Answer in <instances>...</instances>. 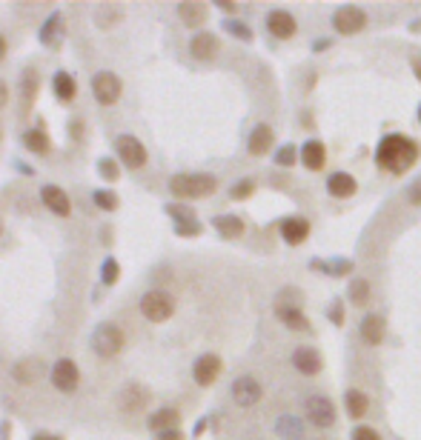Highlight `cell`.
Wrapping results in <instances>:
<instances>
[{
  "label": "cell",
  "mask_w": 421,
  "mask_h": 440,
  "mask_svg": "<svg viewBox=\"0 0 421 440\" xmlns=\"http://www.w3.org/2000/svg\"><path fill=\"white\" fill-rule=\"evenodd\" d=\"M418 158H421L418 140L410 137V134H404V132H387V134L378 140L376 155H373L376 166H378L381 172L393 175V178L407 175V172L418 163Z\"/></svg>",
  "instance_id": "1"
},
{
  "label": "cell",
  "mask_w": 421,
  "mask_h": 440,
  "mask_svg": "<svg viewBox=\"0 0 421 440\" xmlns=\"http://www.w3.org/2000/svg\"><path fill=\"white\" fill-rule=\"evenodd\" d=\"M169 192L178 200H201L218 192V178L206 172H181L169 178Z\"/></svg>",
  "instance_id": "2"
},
{
  "label": "cell",
  "mask_w": 421,
  "mask_h": 440,
  "mask_svg": "<svg viewBox=\"0 0 421 440\" xmlns=\"http://www.w3.org/2000/svg\"><path fill=\"white\" fill-rule=\"evenodd\" d=\"M301 412H304V420H307L313 429H318V432H327V429H332V426L338 423V406H335V400H332L330 395H324V392L307 395L304 403H301Z\"/></svg>",
  "instance_id": "3"
},
{
  "label": "cell",
  "mask_w": 421,
  "mask_h": 440,
  "mask_svg": "<svg viewBox=\"0 0 421 440\" xmlns=\"http://www.w3.org/2000/svg\"><path fill=\"white\" fill-rule=\"evenodd\" d=\"M330 23H332V32L335 35L353 37V35H359V32H364L370 26V15H367V9L356 6V4H344V6H338L332 12Z\"/></svg>",
  "instance_id": "4"
},
{
  "label": "cell",
  "mask_w": 421,
  "mask_h": 440,
  "mask_svg": "<svg viewBox=\"0 0 421 440\" xmlns=\"http://www.w3.org/2000/svg\"><path fill=\"white\" fill-rule=\"evenodd\" d=\"M140 315L150 323H167L175 315V298L164 289H150L144 298H140Z\"/></svg>",
  "instance_id": "5"
},
{
  "label": "cell",
  "mask_w": 421,
  "mask_h": 440,
  "mask_svg": "<svg viewBox=\"0 0 421 440\" xmlns=\"http://www.w3.org/2000/svg\"><path fill=\"white\" fill-rule=\"evenodd\" d=\"M126 346V335L118 323H101L92 332V349L98 357H115Z\"/></svg>",
  "instance_id": "6"
},
{
  "label": "cell",
  "mask_w": 421,
  "mask_h": 440,
  "mask_svg": "<svg viewBox=\"0 0 421 440\" xmlns=\"http://www.w3.org/2000/svg\"><path fill=\"white\" fill-rule=\"evenodd\" d=\"M230 398L238 409H252L264 400V383L255 378V375H241L232 381L230 386Z\"/></svg>",
  "instance_id": "7"
},
{
  "label": "cell",
  "mask_w": 421,
  "mask_h": 440,
  "mask_svg": "<svg viewBox=\"0 0 421 440\" xmlns=\"http://www.w3.org/2000/svg\"><path fill=\"white\" fill-rule=\"evenodd\" d=\"M115 152H118L120 163H123L126 169H132V172L144 169V166H147V161H150L147 146L140 143L135 134H120V137L115 140Z\"/></svg>",
  "instance_id": "8"
},
{
  "label": "cell",
  "mask_w": 421,
  "mask_h": 440,
  "mask_svg": "<svg viewBox=\"0 0 421 440\" xmlns=\"http://www.w3.org/2000/svg\"><path fill=\"white\" fill-rule=\"evenodd\" d=\"M290 366H293V369H296L301 378H318V375L324 372V354H321L315 346L301 343V346L293 349Z\"/></svg>",
  "instance_id": "9"
},
{
  "label": "cell",
  "mask_w": 421,
  "mask_h": 440,
  "mask_svg": "<svg viewBox=\"0 0 421 440\" xmlns=\"http://www.w3.org/2000/svg\"><path fill=\"white\" fill-rule=\"evenodd\" d=\"M278 235L281 241H284L287 246H304L313 235V224L304 217V214H287V217H281L278 220Z\"/></svg>",
  "instance_id": "10"
},
{
  "label": "cell",
  "mask_w": 421,
  "mask_h": 440,
  "mask_svg": "<svg viewBox=\"0 0 421 440\" xmlns=\"http://www.w3.org/2000/svg\"><path fill=\"white\" fill-rule=\"evenodd\" d=\"M224 372V360L215 354V352H206L201 354L195 363H192V381L201 386V389H209Z\"/></svg>",
  "instance_id": "11"
},
{
  "label": "cell",
  "mask_w": 421,
  "mask_h": 440,
  "mask_svg": "<svg viewBox=\"0 0 421 440\" xmlns=\"http://www.w3.org/2000/svg\"><path fill=\"white\" fill-rule=\"evenodd\" d=\"M264 26H266L269 37H275V40H293L298 35V21L287 9H269L264 18Z\"/></svg>",
  "instance_id": "12"
},
{
  "label": "cell",
  "mask_w": 421,
  "mask_h": 440,
  "mask_svg": "<svg viewBox=\"0 0 421 440\" xmlns=\"http://www.w3.org/2000/svg\"><path fill=\"white\" fill-rule=\"evenodd\" d=\"M120 92H123V83H120V78L115 75V71H98V75L92 78V95H95V100L101 106L118 103Z\"/></svg>",
  "instance_id": "13"
},
{
  "label": "cell",
  "mask_w": 421,
  "mask_h": 440,
  "mask_svg": "<svg viewBox=\"0 0 421 440\" xmlns=\"http://www.w3.org/2000/svg\"><path fill=\"white\" fill-rule=\"evenodd\" d=\"M49 378H52V386L57 389V392H75L78 389V383H81V372H78V366H75V360H69V357H63V360H57L55 366H52V372H49Z\"/></svg>",
  "instance_id": "14"
},
{
  "label": "cell",
  "mask_w": 421,
  "mask_h": 440,
  "mask_svg": "<svg viewBox=\"0 0 421 440\" xmlns=\"http://www.w3.org/2000/svg\"><path fill=\"white\" fill-rule=\"evenodd\" d=\"M298 163L307 172H321L327 166V143L321 137H310L298 146Z\"/></svg>",
  "instance_id": "15"
},
{
  "label": "cell",
  "mask_w": 421,
  "mask_h": 440,
  "mask_svg": "<svg viewBox=\"0 0 421 440\" xmlns=\"http://www.w3.org/2000/svg\"><path fill=\"white\" fill-rule=\"evenodd\" d=\"M359 337L364 346H381L387 340V318L378 312H367L359 320Z\"/></svg>",
  "instance_id": "16"
},
{
  "label": "cell",
  "mask_w": 421,
  "mask_h": 440,
  "mask_svg": "<svg viewBox=\"0 0 421 440\" xmlns=\"http://www.w3.org/2000/svg\"><path fill=\"white\" fill-rule=\"evenodd\" d=\"M324 192L332 200H349V197H356V192H359V180H356V175H349V172H330L327 180H324Z\"/></svg>",
  "instance_id": "17"
},
{
  "label": "cell",
  "mask_w": 421,
  "mask_h": 440,
  "mask_svg": "<svg viewBox=\"0 0 421 440\" xmlns=\"http://www.w3.org/2000/svg\"><path fill=\"white\" fill-rule=\"evenodd\" d=\"M167 214L175 220V235H181V238H198V235L203 232V226L198 224L195 212H192V209H186V206L169 203V206H167Z\"/></svg>",
  "instance_id": "18"
},
{
  "label": "cell",
  "mask_w": 421,
  "mask_h": 440,
  "mask_svg": "<svg viewBox=\"0 0 421 440\" xmlns=\"http://www.w3.org/2000/svg\"><path fill=\"white\" fill-rule=\"evenodd\" d=\"M189 54L201 63H209V60H215L221 54V37L213 35V32H198L192 35L189 40Z\"/></svg>",
  "instance_id": "19"
},
{
  "label": "cell",
  "mask_w": 421,
  "mask_h": 440,
  "mask_svg": "<svg viewBox=\"0 0 421 440\" xmlns=\"http://www.w3.org/2000/svg\"><path fill=\"white\" fill-rule=\"evenodd\" d=\"M272 146H275V129L269 123H255L247 137V152L252 158H264L272 152Z\"/></svg>",
  "instance_id": "20"
},
{
  "label": "cell",
  "mask_w": 421,
  "mask_h": 440,
  "mask_svg": "<svg viewBox=\"0 0 421 440\" xmlns=\"http://www.w3.org/2000/svg\"><path fill=\"white\" fill-rule=\"evenodd\" d=\"M341 403H344V415L349 417V420H364L367 415H370V395L364 392V389H359V386H349V389H344V398H341Z\"/></svg>",
  "instance_id": "21"
},
{
  "label": "cell",
  "mask_w": 421,
  "mask_h": 440,
  "mask_svg": "<svg viewBox=\"0 0 421 440\" xmlns=\"http://www.w3.org/2000/svg\"><path fill=\"white\" fill-rule=\"evenodd\" d=\"M275 434L281 440H304L307 437V420H304V415L284 412L281 417H275Z\"/></svg>",
  "instance_id": "22"
},
{
  "label": "cell",
  "mask_w": 421,
  "mask_h": 440,
  "mask_svg": "<svg viewBox=\"0 0 421 440\" xmlns=\"http://www.w3.org/2000/svg\"><path fill=\"white\" fill-rule=\"evenodd\" d=\"M275 318H278L281 326H287L290 332H307L310 329V320H307L304 309L296 306V303H287V301L275 303Z\"/></svg>",
  "instance_id": "23"
},
{
  "label": "cell",
  "mask_w": 421,
  "mask_h": 440,
  "mask_svg": "<svg viewBox=\"0 0 421 440\" xmlns=\"http://www.w3.org/2000/svg\"><path fill=\"white\" fill-rule=\"evenodd\" d=\"M213 229H215L224 241H238V238H244L247 224H244V217L227 212V214H215V217H213Z\"/></svg>",
  "instance_id": "24"
},
{
  "label": "cell",
  "mask_w": 421,
  "mask_h": 440,
  "mask_svg": "<svg viewBox=\"0 0 421 440\" xmlns=\"http://www.w3.org/2000/svg\"><path fill=\"white\" fill-rule=\"evenodd\" d=\"M40 200H43V206L49 209V212H55V214H60V217H69L72 214V200H69V195L60 189V186H43L40 189Z\"/></svg>",
  "instance_id": "25"
},
{
  "label": "cell",
  "mask_w": 421,
  "mask_h": 440,
  "mask_svg": "<svg viewBox=\"0 0 421 440\" xmlns=\"http://www.w3.org/2000/svg\"><path fill=\"white\" fill-rule=\"evenodd\" d=\"M347 301H349V306H367L373 301V283L364 274L349 277V283H347Z\"/></svg>",
  "instance_id": "26"
},
{
  "label": "cell",
  "mask_w": 421,
  "mask_h": 440,
  "mask_svg": "<svg viewBox=\"0 0 421 440\" xmlns=\"http://www.w3.org/2000/svg\"><path fill=\"white\" fill-rule=\"evenodd\" d=\"M178 18H181L184 26L198 29V26L206 23V18H209V6H206V4H198V0H186V4H178Z\"/></svg>",
  "instance_id": "27"
},
{
  "label": "cell",
  "mask_w": 421,
  "mask_h": 440,
  "mask_svg": "<svg viewBox=\"0 0 421 440\" xmlns=\"http://www.w3.org/2000/svg\"><path fill=\"white\" fill-rule=\"evenodd\" d=\"M178 423H181V412L172 409V406H164V409H158V412H152V415L147 417V426H150L155 434L169 432V429H178Z\"/></svg>",
  "instance_id": "28"
},
{
  "label": "cell",
  "mask_w": 421,
  "mask_h": 440,
  "mask_svg": "<svg viewBox=\"0 0 421 440\" xmlns=\"http://www.w3.org/2000/svg\"><path fill=\"white\" fill-rule=\"evenodd\" d=\"M52 92H55V98L60 100V103H72L75 100V95H78V83H75V78L69 75V71H55V78H52Z\"/></svg>",
  "instance_id": "29"
},
{
  "label": "cell",
  "mask_w": 421,
  "mask_h": 440,
  "mask_svg": "<svg viewBox=\"0 0 421 440\" xmlns=\"http://www.w3.org/2000/svg\"><path fill=\"white\" fill-rule=\"evenodd\" d=\"M23 146L32 152V155H38V158H43V155H49L52 152V140H49V134L38 126V129H29L26 134H23Z\"/></svg>",
  "instance_id": "30"
},
{
  "label": "cell",
  "mask_w": 421,
  "mask_h": 440,
  "mask_svg": "<svg viewBox=\"0 0 421 440\" xmlns=\"http://www.w3.org/2000/svg\"><path fill=\"white\" fill-rule=\"evenodd\" d=\"M60 35H63V15L55 12V15H49V21L40 26L38 37H40V43H46V46H55Z\"/></svg>",
  "instance_id": "31"
},
{
  "label": "cell",
  "mask_w": 421,
  "mask_h": 440,
  "mask_svg": "<svg viewBox=\"0 0 421 440\" xmlns=\"http://www.w3.org/2000/svg\"><path fill=\"white\" fill-rule=\"evenodd\" d=\"M272 163L281 166V169H290L298 163V146L296 143H284V146H278L275 155H272Z\"/></svg>",
  "instance_id": "32"
},
{
  "label": "cell",
  "mask_w": 421,
  "mask_h": 440,
  "mask_svg": "<svg viewBox=\"0 0 421 440\" xmlns=\"http://www.w3.org/2000/svg\"><path fill=\"white\" fill-rule=\"evenodd\" d=\"M224 32L232 35L235 40H241V43H252V37H255V32L249 29V23H244V21H238V18L224 21Z\"/></svg>",
  "instance_id": "33"
},
{
  "label": "cell",
  "mask_w": 421,
  "mask_h": 440,
  "mask_svg": "<svg viewBox=\"0 0 421 440\" xmlns=\"http://www.w3.org/2000/svg\"><path fill=\"white\" fill-rule=\"evenodd\" d=\"M147 400H150V395L140 389V386H129L126 392H123V409L126 412H137V409H144L147 406Z\"/></svg>",
  "instance_id": "34"
},
{
  "label": "cell",
  "mask_w": 421,
  "mask_h": 440,
  "mask_svg": "<svg viewBox=\"0 0 421 440\" xmlns=\"http://www.w3.org/2000/svg\"><path fill=\"white\" fill-rule=\"evenodd\" d=\"M120 18H123V9H120V6H98V12H95V23H98L101 29L115 26Z\"/></svg>",
  "instance_id": "35"
},
{
  "label": "cell",
  "mask_w": 421,
  "mask_h": 440,
  "mask_svg": "<svg viewBox=\"0 0 421 440\" xmlns=\"http://www.w3.org/2000/svg\"><path fill=\"white\" fill-rule=\"evenodd\" d=\"M255 189H258V183H255L252 178H244V180H235V183L230 186V197H232V200H249V197L255 195Z\"/></svg>",
  "instance_id": "36"
},
{
  "label": "cell",
  "mask_w": 421,
  "mask_h": 440,
  "mask_svg": "<svg viewBox=\"0 0 421 440\" xmlns=\"http://www.w3.org/2000/svg\"><path fill=\"white\" fill-rule=\"evenodd\" d=\"M92 200H95V203H98V209H103V212L118 209V195H115V192H109V189H98V192L92 195Z\"/></svg>",
  "instance_id": "37"
},
{
  "label": "cell",
  "mask_w": 421,
  "mask_h": 440,
  "mask_svg": "<svg viewBox=\"0 0 421 440\" xmlns=\"http://www.w3.org/2000/svg\"><path fill=\"white\" fill-rule=\"evenodd\" d=\"M349 440H384L381 432L376 426H367V423H359L353 432H349Z\"/></svg>",
  "instance_id": "38"
},
{
  "label": "cell",
  "mask_w": 421,
  "mask_h": 440,
  "mask_svg": "<svg viewBox=\"0 0 421 440\" xmlns=\"http://www.w3.org/2000/svg\"><path fill=\"white\" fill-rule=\"evenodd\" d=\"M118 277H120V266H118V260H115V257H106L103 266H101V280L112 286V283H118Z\"/></svg>",
  "instance_id": "39"
},
{
  "label": "cell",
  "mask_w": 421,
  "mask_h": 440,
  "mask_svg": "<svg viewBox=\"0 0 421 440\" xmlns=\"http://www.w3.org/2000/svg\"><path fill=\"white\" fill-rule=\"evenodd\" d=\"M327 318L332 320V326H344V301L341 298L327 306Z\"/></svg>",
  "instance_id": "40"
},
{
  "label": "cell",
  "mask_w": 421,
  "mask_h": 440,
  "mask_svg": "<svg viewBox=\"0 0 421 440\" xmlns=\"http://www.w3.org/2000/svg\"><path fill=\"white\" fill-rule=\"evenodd\" d=\"M98 175H101L103 180H118V175H120V172H118V163L106 158V161H101V163H98Z\"/></svg>",
  "instance_id": "41"
},
{
  "label": "cell",
  "mask_w": 421,
  "mask_h": 440,
  "mask_svg": "<svg viewBox=\"0 0 421 440\" xmlns=\"http://www.w3.org/2000/svg\"><path fill=\"white\" fill-rule=\"evenodd\" d=\"M407 200H410V206H421V178L407 186Z\"/></svg>",
  "instance_id": "42"
},
{
  "label": "cell",
  "mask_w": 421,
  "mask_h": 440,
  "mask_svg": "<svg viewBox=\"0 0 421 440\" xmlns=\"http://www.w3.org/2000/svg\"><path fill=\"white\" fill-rule=\"evenodd\" d=\"M155 440H184V434H181V429H169V432L155 434Z\"/></svg>",
  "instance_id": "43"
},
{
  "label": "cell",
  "mask_w": 421,
  "mask_h": 440,
  "mask_svg": "<svg viewBox=\"0 0 421 440\" xmlns=\"http://www.w3.org/2000/svg\"><path fill=\"white\" fill-rule=\"evenodd\" d=\"M6 103H9V86L0 81V109H6Z\"/></svg>",
  "instance_id": "44"
},
{
  "label": "cell",
  "mask_w": 421,
  "mask_h": 440,
  "mask_svg": "<svg viewBox=\"0 0 421 440\" xmlns=\"http://www.w3.org/2000/svg\"><path fill=\"white\" fill-rule=\"evenodd\" d=\"M412 75H415V81L421 83V54H418V57H412Z\"/></svg>",
  "instance_id": "45"
},
{
  "label": "cell",
  "mask_w": 421,
  "mask_h": 440,
  "mask_svg": "<svg viewBox=\"0 0 421 440\" xmlns=\"http://www.w3.org/2000/svg\"><path fill=\"white\" fill-rule=\"evenodd\" d=\"M218 9H221V12H227V15H235V12H238V6H235V4H218Z\"/></svg>",
  "instance_id": "46"
},
{
  "label": "cell",
  "mask_w": 421,
  "mask_h": 440,
  "mask_svg": "<svg viewBox=\"0 0 421 440\" xmlns=\"http://www.w3.org/2000/svg\"><path fill=\"white\" fill-rule=\"evenodd\" d=\"M6 52H9V43H6V37H4V35H0V60L6 57Z\"/></svg>",
  "instance_id": "47"
},
{
  "label": "cell",
  "mask_w": 421,
  "mask_h": 440,
  "mask_svg": "<svg viewBox=\"0 0 421 440\" xmlns=\"http://www.w3.org/2000/svg\"><path fill=\"white\" fill-rule=\"evenodd\" d=\"M32 440H60V437L57 434H35Z\"/></svg>",
  "instance_id": "48"
},
{
  "label": "cell",
  "mask_w": 421,
  "mask_h": 440,
  "mask_svg": "<svg viewBox=\"0 0 421 440\" xmlns=\"http://www.w3.org/2000/svg\"><path fill=\"white\" fill-rule=\"evenodd\" d=\"M415 120H418V126H421V103H418V109H415Z\"/></svg>",
  "instance_id": "49"
},
{
  "label": "cell",
  "mask_w": 421,
  "mask_h": 440,
  "mask_svg": "<svg viewBox=\"0 0 421 440\" xmlns=\"http://www.w3.org/2000/svg\"><path fill=\"white\" fill-rule=\"evenodd\" d=\"M0 232H4V220H0Z\"/></svg>",
  "instance_id": "50"
}]
</instances>
